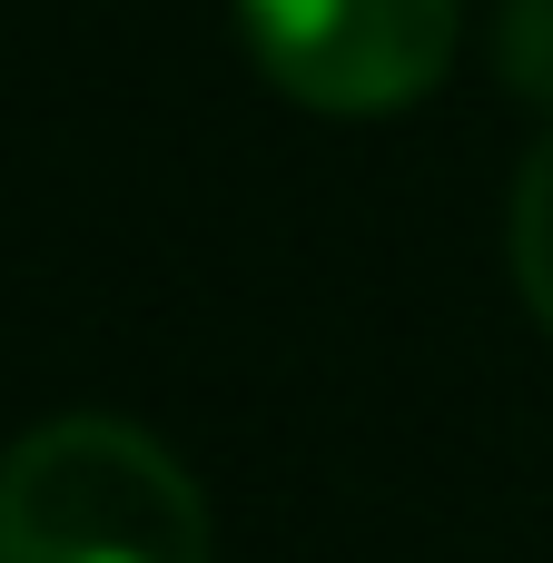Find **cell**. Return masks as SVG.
I'll list each match as a JSON object with an SVG mask.
<instances>
[{"instance_id":"obj_3","label":"cell","mask_w":553,"mask_h":563,"mask_svg":"<svg viewBox=\"0 0 553 563\" xmlns=\"http://www.w3.org/2000/svg\"><path fill=\"white\" fill-rule=\"evenodd\" d=\"M505 257H515V287H524L534 327L553 336V129L524 148V178H515V208H505Z\"/></svg>"},{"instance_id":"obj_1","label":"cell","mask_w":553,"mask_h":563,"mask_svg":"<svg viewBox=\"0 0 553 563\" xmlns=\"http://www.w3.org/2000/svg\"><path fill=\"white\" fill-rule=\"evenodd\" d=\"M0 563H218V525L148 426L49 416L0 455Z\"/></svg>"},{"instance_id":"obj_4","label":"cell","mask_w":553,"mask_h":563,"mask_svg":"<svg viewBox=\"0 0 553 563\" xmlns=\"http://www.w3.org/2000/svg\"><path fill=\"white\" fill-rule=\"evenodd\" d=\"M495 79L553 119V0H495Z\"/></svg>"},{"instance_id":"obj_2","label":"cell","mask_w":553,"mask_h":563,"mask_svg":"<svg viewBox=\"0 0 553 563\" xmlns=\"http://www.w3.org/2000/svg\"><path fill=\"white\" fill-rule=\"evenodd\" d=\"M237 40L317 119H396L445 89L465 0H237Z\"/></svg>"}]
</instances>
